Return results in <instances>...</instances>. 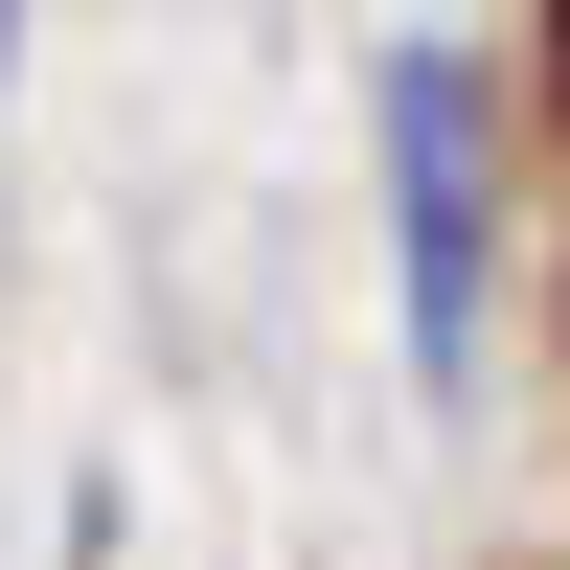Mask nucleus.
I'll use <instances>...</instances> for the list:
<instances>
[{
	"label": "nucleus",
	"instance_id": "f03ea898",
	"mask_svg": "<svg viewBox=\"0 0 570 570\" xmlns=\"http://www.w3.org/2000/svg\"><path fill=\"white\" fill-rule=\"evenodd\" d=\"M0 46H23V0H0Z\"/></svg>",
	"mask_w": 570,
	"mask_h": 570
},
{
	"label": "nucleus",
	"instance_id": "f257e3e1",
	"mask_svg": "<svg viewBox=\"0 0 570 570\" xmlns=\"http://www.w3.org/2000/svg\"><path fill=\"white\" fill-rule=\"evenodd\" d=\"M389 183H411V365H480V206H502V160H480V69L456 46L389 69Z\"/></svg>",
	"mask_w": 570,
	"mask_h": 570
}]
</instances>
